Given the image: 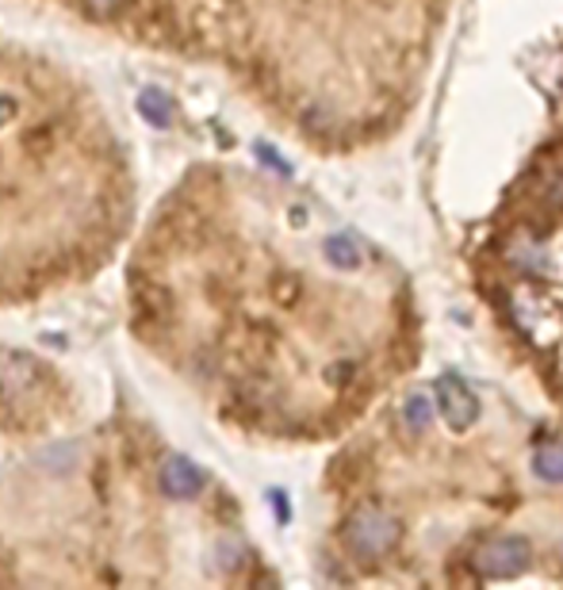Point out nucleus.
I'll use <instances>...</instances> for the list:
<instances>
[{"label": "nucleus", "instance_id": "6", "mask_svg": "<svg viewBox=\"0 0 563 590\" xmlns=\"http://www.w3.org/2000/svg\"><path fill=\"white\" fill-rule=\"evenodd\" d=\"M471 567H476V575H483V579H514V575H522L525 567H529V541L514 533L491 537V541H483L476 549Z\"/></svg>", "mask_w": 563, "mask_h": 590}, {"label": "nucleus", "instance_id": "1", "mask_svg": "<svg viewBox=\"0 0 563 590\" xmlns=\"http://www.w3.org/2000/svg\"><path fill=\"white\" fill-rule=\"evenodd\" d=\"M253 564L215 475L139 414L73 422L0 465V587L242 582Z\"/></svg>", "mask_w": 563, "mask_h": 590}, {"label": "nucleus", "instance_id": "9", "mask_svg": "<svg viewBox=\"0 0 563 590\" xmlns=\"http://www.w3.org/2000/svg\"><path fill=\"white\" fill-rule=\"evenodd\" d=\"M532 472L544 483H563V445L560 441H548L532 453Z\"/></svg>", "mask_w": 563, "mask_h": 590}, {"label": "nucleus", "instance_id": "10", "mask_svg": "<svg viewBox=\"0 0 563 590\" xmlns=\"http://www.w3.org/2000/svg\"><path fill=\"white\" fill-rule=\"evenodd\" d=\"M403 418H407V430H415V433L430 430V422H433V402L426 399L422 392L410 395L407 407H403Z\"/></svg>", "mask_w": 563, "mask_h": 590}, {"label": "nucleus", "instance_id": "3", "mask_svg": "<svg viewBox=\"0 0 563 590\" xmlns=\"http://www.w3.org/2000/svg\"><path fill=\"white\" fill-rule=\"evenodd\" d=\"M119 43L250 81L311 127L319 0H35Z\"/></svg>", "mask_w": 563, "mask_h": 590}, {"label": "nucleus", "instance_id": "8", "mask_svg": "<svg viewBox=\"0 0 563 590\" xmlns=\"http://www.w3.org/2000/svg\"><path fill=\"white\" fill-rule=\"evenodd\" d=\"M322 253H326V261L337 268V273H357V268L364 265V250H360V242L352 234L322 238Z\"/></svg>", "mask_w": 563, "mask_h": 590}, {"label": "nucleus", "instance_id": "5", "mask_svg": "<svg viewBox=\"0 0 563 590\" xmlns=\"http://www.w3.org/2000/svg\"><path fill=\"white\" fill-rule=\"evenodd\" d=\"M342 537H345V549L357 559H384L387 552L403 541V526L384 506H357V510L345 518Z\"/></svg>", "mask_w": 563, "mask_h": 590}, {"label": "nucleus", "instance_id": "7", "mask_svg": "<svg viewBox=\"0 0 563 590\" xmlns=\"http://www.w3.org/2000/svg\"><path fill=\"white\" fill-rule=\"evenodd\" d=\"M438 410L441 418L448 422V430L464 433L476 425L479 418V399L471 395V387L464 384L456 372H445V376L438 380Z\"/></svg>", "mask_w": 563, "mask_h": 590}, {"label": "nucleus", "instance_id": "4", "mask_svg": "<svg viewBox=\"0 0 563 590\" xmlns=\"http://www.w3.org/2000/svg\"><path fill=\"white\" fill-rule=\"evenodd\" d=\"M77 422L73 380L24 349H0V433L39 441Z\"/></svg>", "mask_w": 563, "mask_h": 590}, {"label": "nucleus", "instance_id": "2", "mask_svg": "<svg viewBox=\"0 0 563 590\" xmlns=\"http://www.w3.org/2000/svg\"><path fill=\"white\" fill-rule=\"evenodd\" d=\"M134 207L131 150L93 85L0 32V311L100 276Z\"/></svg>", "mask_w": 563, "mask_h": 590}]
</instances>
